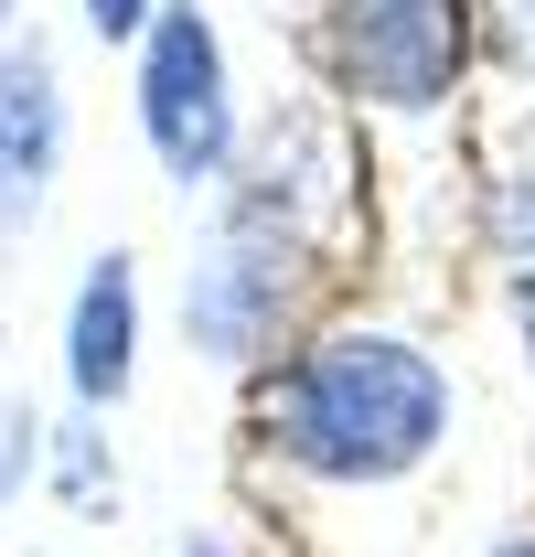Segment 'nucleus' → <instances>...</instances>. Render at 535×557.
Returning <instances> with one entry per match:
<instances>
[{"label": "nucleus", "instance_id": "obj_11", "mask_svg": "<svg viewBox=\"0 0 535 557\" xmlns=\"http://www.w3.org/2000/svg\"><path fill=\"white\" fill-rule=\"evenodd\" d=\"M183 557H225V547H214V536H194V547H183Z\"/></svg>", "mask_w": 535, "mask_h": 557}, {"label": "nucleus", "instance_id": "obj_4", "mask_svg": "<svg viewBox=\"0 0 535 557\" xmlns=\"http://www.w3.org/2000/svg\"><path fill=\"white\" fill-rule=\"evenodd\" d=\"M278 300H289V225H278L268 194H247L225 214V236L194 258V278H183V333L214 364H247L278 333Z\"/></svg>", "mask_w": 535, "mask_h": 557}, {"label": "nucleus", "instance_id": "obj_10", "mask_svg": "<svg viewBox=\"0 0 535 557\" xmlns=\"http://www.w3.org/2000/svg\"><path fill=\"white\" fill-rule=\"evenodd\" d=\"M493 557H535V525H525V536H503V547H493Z\"/></svg>", "mask_w": 535, "mask_h": 557}, {"label": "nucleus", "instance_id": "obj_7", "mask_svg": "<svg viewBox=\"0 0 535 557\" xmlns=\"http://www.w3.org/2000/svg\"><path fill=\"white\" fill-rule=\"evenodd\" d=\"M503 258H514V300H525V354H535V172L503 194Z\"/></svg>", "mask_w": 535, "mask_h": 557}, {"label": "nucleus", "instance_id": "obj_3", "mask_svg": "<svg viewBox=\"0 0 535 557\" xmlns=\"http://www.w3.org/2000/svg\"><path fill=\"white\" fill-rule=\"evenodd\" d=\"M322 54L364 108H450L471 75V0H333Z\"/></svg>", "mask_w": 535, "mask_h": 557}, {"label": "nucleus", "instance_id": "obj_6", "mask_svg": "<svg viewBox=\"0 0 535 557\" xmlns=\"http://www.w3.org/2000/svg\"><path fill=\"white\" fill-rule=\"evenodd\" d=\"M139 375V269L108 247L97 269L75 278V322H65V386L75 408H119Z\"/></svg>", "mask_w": 535, "mask_h": 557}, {"label": "nucleus", "instance_id": "obj_9", "mask_svg": "<svg viewBox=\"0 0 535 557\" xmlns=\"http://www.w3.org/2000/svg\"><path fill=\"white\" fill-rule=\"evenodd\" d=\"M22 472H33V418H11V408H0V504L22 493Z\"/></svg>", "mask_w": 535, "mask_h": 557}, {"label": "nucleus", "instance_id": "obj_1", "mask_svg": "<svg viewBox=\"0 0 535 557\" xmlns=\"http://www.w3.org/2000/svg\"><path fill=\"white\" fill-rule=\"evenodd\" d=\"M268 440L311 483H343V493L407 483L450 440V375L407 333H322L268 386Z\"/></svg>", "mask_w": 535, "mask_h": 557}, {"label": "nucleus", "instance_id": "obj_5", "mask_svg": "<svg viewBox=\"0 0 535 557\" xmlns=\"http://www.w3.org/2000/svg\"><path fill=\"white\" fill-rule=\"evenodd\" d=\"M54 172H65V86H54V54L22 33L0 44V236L43 225Z\"/></svg>", "mask_w": 535, "mask_h": 557}, {"label": "nucleus", "instance_id": "obj_2", "mask_svg": "<svg viewBox=\"0 0 535 557\" xmlns=\"http://www.w3.org/2000/svg\"><path fill=\"white\" fill-rule=\"evenodd\" d=\"M139 129H150V161L183 194L225 183V161H236V86H225V33L203 22V0H161L150 33H139Z\"/></svg>", "mask_w": 535, "mask_h": 557}, {"label": "nucleus", "instance_id": "obj_8", "mask_svg": "<svg viewBox=\"0 0 535 557\" xmlns=\"http://www.w3.org/2000/svg\"><path fill=\"white\" fill-rule=\"evenodd\" d=\"M75 11H86V33H97V44H139L161 0H75Z\"/></svg>", "mask_w": 535, "mask_h": 557}, {"label": "nucleus", "instance_id": "obj_12", "mask_svg": "<svg viewBox=\"0 0 535 557\" xmlns=\"http://www.w3.org/2000/svg\"><path fill=\"white\" fill-rule=\"evenodd\" d=\"M0 22H11V0H0Z\"/></svg>", "mask_w": 535, "mask_h": 557}]
</instances>
